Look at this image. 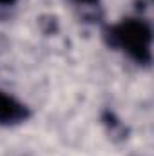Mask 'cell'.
Returning a JSON list of instances; mask_svg holds the SVG:
<instances>
[{
	"label": "cell",
	"instance_id": "1",
	"mask_svg": "<svg viewBox=\"0 0 154 156\" xmlns=\"http://www.w3.org/2000/svg\"><path fill=\"white\" fill-rule=\"evenodd\" d=\"M113 44L123 47L140 62L151 60V27L142 20H125L111 31Z\"/></svg>",
	"mask_w": 154,
	"mask_h": 156
},
{
	"label": "cell",
	"instance_id": "2",
	"mask_svg": "<svg viewBox=\"0 0 154 156\" xmlns=\"http://www.w3.org/2000/svg\"><path fill=\"white\" fill-rule=\"evenodd\" d=\"M27 118V109L15 98L0 93V123H16Z\"/></svg>",
	"mask_w": 154,
	"mask_h": 156
},
{
	"label": "cell",
	"instance_id": "4",
	"mask_svg": "<svg viewBox=\"0 0 154 156\" xmlns=\"http://www.w3.org/2000/svg\"><path fill=\"white\" fill-rule=\"evenodd\" d=\"M0 2H5V4H7V2H13V0H0Z\"/></svg>",
	"mask_w": 154,
	"mask_h": 156
},
{
	"label": "cell",
	"instance_id": "3",
	"mask_svg": "<svg viewBox=\"0 0 154 156\" xmlns=\"http://www.w3.org/2000/svg\"><path fill=\"white\" fill-rule=\"evenodd\" d=\"M78 2H96V0H78Z\"/></svg>",
	"mask_w": 154,
	"mask_h": 156
}]
</instances>
